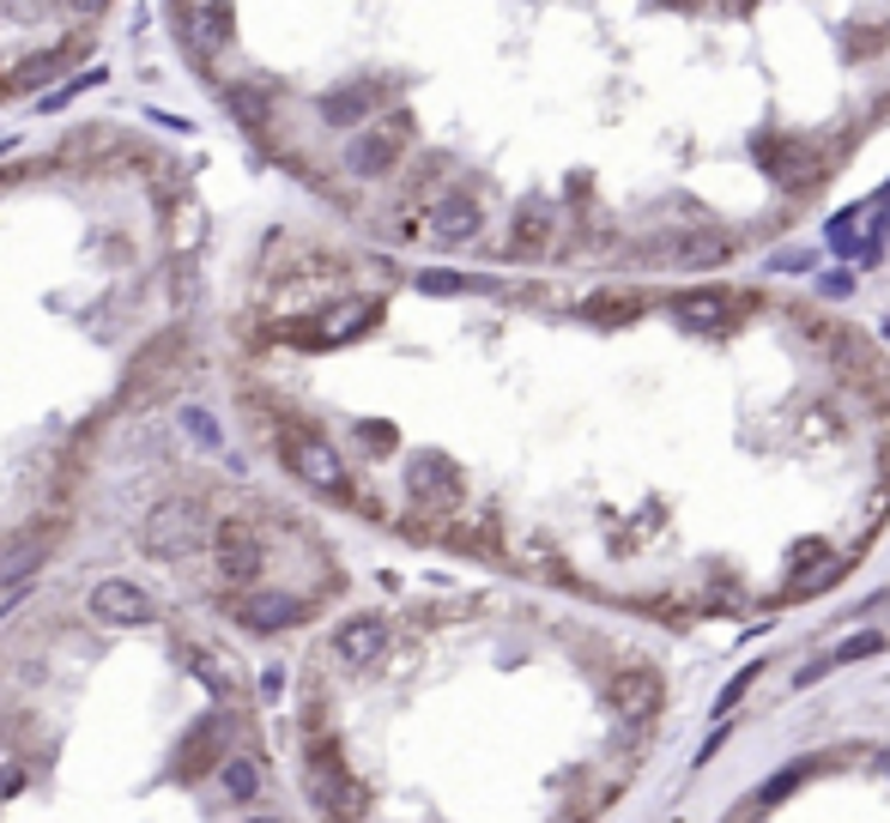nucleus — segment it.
<instances>
[{"instance_id":"obj_18","label":"nucleus","mask_w":890,"mask_h":823,"mask_svg":"<svg viewBox=\"0 0 890 823\" xmlns=\"http://www.w3.org/2000/svg\"><path fill=\"white\" fill-rule=\"evenodd\" d=\"M249 823H279V817H249Z\"/></svg>"},{"instance_id":"obj_17","label":"nucleus","mask_w":890,"mask_h":823,"mask_svg":"<svg viewBox=\"0 0 890 823\" xmlns=\"http://www.w3.org/2000/svg\"><path fill=\"white\" fill-rule=\"evenodd\" d=\"M24 788V775H19V769H0V793H19Z\"/></svg>"},{"instance_id":"obj_15","label":"nucleus","mask_w":890,"mask_h":823,"mask_svg":"<svg viewBox=\"0 0 890 823\" xmlns=\"http://www.w3.org/2000/svg\"><path fill=\"white\" fill-rule=\"evenodd\" d=\"M183 424H188V436H195V442H206V448H213V442H218V424H213V418H206V412H200V406H183Z\"/></svg>"},{"instance_id":"obj_7","label":"nucleus","mask_w":890,"mask_h":823,"mask_svg":"<svg viewBox=\"0 0 890 823\" xmlns=\"http://www.w3.org/2000/svg\"><path fill=\"white\" fill-rule=\"evenodd\" d=\"M170 31L183 37V49L195 55V67L213 73V55L230 43V31H237V12L230 7H170Z\"/></svg>"},{"instance_id":"obj_4","label":"nucleus","mask_w":890,"mask_h":823,"mask_svg":"<svg viewBox=\"0 0 890 823\" xmlns=\"http://www.w3.org/2000/svg\"><path fill=\"white\" fill-rule=\"evenodd\" d=\"M188 352H195L188 327H164L158 340H146V345L134 352V364H127V382H122V394H115V406H127V400H146L152 388L176 382V376H183V364H188Z\"/></svg>"},{"instance_id":"obj_5","label":"nucleus","mask_w":890,"mask_h":823,"mask_svg":"<svg viewBox=\"0 0 890 823\" xmlns=\"http://www.w3.org/2000/svg\"><path fill=\"white\" fill-rule=\"evenodd\" d=\"M200 539H206V527H200L195 503H158L146 514V527H139V545L152 558H195Z\"/></svg>"},{"instance_id":"obj_2","label":"nucleus","mask_w":890,"mask_h":823,"mask_svg":"<svg viewBox=\"0 0 890 823\" xmlns=\"http://www.w3.org/2000/svg\"><path fill=\"white\" fill-rule=\"evenodd\" d=\"M455 122L370 92L406 242L570 279H721L890 122V7H515L467 19ZM352 139V134H345Z\"/></svg>"},{"instance_id":"obj_3","label":"nucleus","mask_w":890,"mask_h":823,"mask_svg":"<svg viewBox=\"0 0 890 823\" xmlns=\"http://www.w3.org/2000/svg\"><path fill=\"white\" fill-rule=\"evenodd\" d=\"M715 823H890V720L842 727L794 751Z\"/></svg>"},{"instance_id":"obj_16","label":"nucleus","mask_w":890,"mask_h":823,"mask_svg":"<svg viewBox=\"0 0 890 823\" xmlns=\"http://www.w3.org/2000/svg\"><path fill=\"white\" fill-rule=\"evenodd\" d=\"M261 690H267V697H279V690H286V666H267V678H261Z\"/></svg>"},{"instance_id":"obj_12","label":"nucleus","mask_w":890,"mask_h":823,"mask_svg":"<svg viewBox=\"0 0 890 823\" xmlns=\"http://www.w3.org/2000/svg\"><path fill=\"white\" fill-rule=\"evenodd\" d=\"M218 103H225L230 115H237L249 134H273V110H279V92H267V85H225L218 92Z\"/></svg>"},{"instance_id":"obj_9","label":"nucleus","mask_w":890,"mask_h":823,"mask_svg":"<svg viewBox=\"0 0 890 823\" xmlns=\"http://www.w3.org/2000/svg\"><path fill=\"white\" fill-rule=\"evenodd\" d=\"M85 612L97 617V624H152L158 606H152L146 587H134L127 575H103L92 587V600H85Z\"/></svg>"},{"instance_id":"obj_10","label":"nucleus","mask_w":890,"mask_h":823,"mask_svg":"<svg viewBox=\"0 0 890 823\" xmlns=\"http://www.w3.org/2000/svg\"><path fill=\"white\" fill-rule=\"evenodd\" d=\"M225 739H230V720H225V715L200 720V727L183 739V751H176V775H183V781H200V775H213V769H225V763H230Z\"/></svg>"},{"instance_id":"obj_13","label":"nucleus","mask_w":890,"mask_h":823,"mask_svg":"<svg viewBox=\"0 0 890 823\" xmlns=\"http://www.w3.org/2000/svg\"><path fill=\"white\" fill-rule=\"evenodd\" d=\"M218 781H225V793H230L237 805H255V800H261V788H267V775H261V757H255V751L230 757V763L218 769Z\"/></svg>"},{"instance_id":"obj_11","label":"nucleus","mask_w":890,"mask_h":823,"mask_svg":"<svg viewBox=\"0 0 890 823\" xmlns=\"http://www.w3.org/2000/svg\"><path fill=\"white\" fill-rule=\"evenodd\" d=\"M55 533H61V527H43V533H19V539H7V545H0V587L31 582V575L49 563V545H55Z\"/></svg>"},{"instance_id":"obj_8","label":"nucleus","mask_w":890,"mask_h":823,"mask_svg":"<svg viewBox=\"0 0 890 823\" xmlns=\"http://www.w3.org/2000/svg\"><path fill=\"white\" fill-rule=\"evenodd\" d=\"M213 545H218V575H225L237 594H255V587H261V570H267V545H261V539H255L242 521H218Z\"/></svg>"},{"instance_id":"obj_1","label":"nucleus","mask_w":890,"mask_h":823,"mask_svg":"<svg viewBox=\"0 0 890 823\" xmlns=\"http://www.w3.org/2000/svg\"><path fill=\"white\" fill-rule=\"evenodd\" d=\"M460 382L352 509L630 624H757L890 533V357L733 279L448 267Z\"/></svg>"},{"instance_id":"obj_14","label":"nucleus","mask_w":890,"mask_h":823,"mask_svg":"<svg viewBox=\"0 0 890 823\" xmlns=\"http://www.w3.org/2000/svg\"><path fill=\"white\" fill-rule=\"evenodd\" d=\"M183 654L200 666V685H213V690H225V685H230V678H225V660H218L213 648H183Z\"/></svg>"},{"instance_id":"obj_6","label":"nucleus","mask_w":890,"mask_h":823,"mask_svg":"<svg viewBox=\"0 0 890 823\" xmlns=\"http://www.w3.org/2000/svg\"><path fill=\"white\" fill-rule=\"evenodd\" d=\"M309 617L303 594H286V587H255V594H230V624H242L249 636H273V629H291Z\"/></svg>"}]
</instances>
